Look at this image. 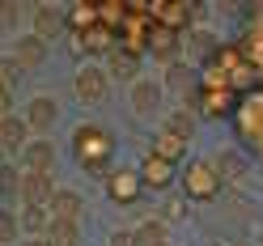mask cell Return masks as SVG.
<instances>
[{
    "label": "cell",
    "mask_w": 263,
    "mask_h": 246,
    "mask_svg": "<svg viewBox=\"0 0 263 246\" xmlns=\"http://www.w3.org/2000/svg\"><path fill=\"white\" fill-rule=\"evenodd\" d=\"M72 149H77V157H81V166H85V174H102L106 161H110V153H115V140H110L106 127L81 123L77 136H72Z\"/></svg>",
    "instance_id": "6da1fadb"
},
{
    "label": "cell",
    "mask_w": 263,
    "mask_h": 246,
    "mask_svg": "<svg viewBox=\"0 0 263 246\" xmlns=\"http://www.w3.org/2000/svg\"><path fill=\"white\" fill-rule=\"evenodd\" d=\"M183 191L191 200H217L221 191V170L212 166V161H191L183 170Z\"/></svg>",
    "instance_id": "7a4b0ae2"
},
{
    "label": "cell",
    "mask_w": 263,
    "mask_h": 246,
    "mask_svg": "<svg viewBox=\"0 0 263 246\" xmlns=\"http://www.w3.org/2000/svg\"><path fill=\"white\" fill-rule=\"evenodd\" d=\"M13 195L22 200V208H47L51 204V195H55V187H51V178L47 174H17V183H13Z\"/></svg>",
    "instance_id": "3957f363"
},
{
    "label": "cell",
    "mask_w": 263,
    "mask_h": 246,
    "mask_svg": "<svg viewBox=\"0 0 263 246\" xmlns=\"http://www.w3.org/2000/svg\"><path fill=\"white\" fill-rule=\"evenodd\" d=\"M72 85H77V102H85V106H89V102H102V98H106L110 77L98 68V64H85V68L77 72V81H72Z\"/></svg>",
    "instance_id": "277c9868"
},
{
    "label": "cell",
    "mask_w": 263,
    "mask_h": 246,
    "mask_svg": "<svg viewBox=\"0 0 263 246\" xmlns=\"http://www.w3.org/2000/svg\"><path fill=\"white\" fill-rule=\"evenodd\" d=\"M55 166V144L51 140H30L22 149V170L26 174H47Z\"/></svg>",
    "instance_id": "5b68a950"
},
{
    "label": "cell",
    "mask_w": 263,
    "mask_h": 246,
    "mask_svg": "<svg viewBox=\"0 0 263 246\" xmlns=\"http://www.w3.org/2000/svg\"><path fill=\"white\" fill-rule=\"evenodd\" d=\"M153 17H157V26H166V30H174V34H178V30H183L191 17H195V9L191 5H178V0H153Z\"/></svg>",
    "instance_id": "8992f818"
},
{
    "label": "cell",
    "mask_w": 263,
    "mask_h": 246,
    "mask_svg": "<svg viewBox=\"0 0 263 246\" xmlns=\"http://www.w3.org/2000/svg\"><path fill=\"white\" fill-rule=\"evenodd\" d=\"M55 119H60V102H55V98H30V106H26L30 132H51Z\"/></svg>",
    "instance_id": "52a82bcc"
},
{
    "label": "cell",
    "mask_w": 263,
    "mask_h": 246,
    "mask_svg": "<svg viewBox=\"0 0 263 246\" xmlns=\"http://www.w3.org/2000/svg\"><path fill=\"white\" fill-rule=\"evenodd\" d=\"M106 187H110V200H115V204H136V195H140V187H144V178H140V174H132V170H115V174L106 178Z\"/></svg>",
    "instance_id": "ba28073f"
},
{
    "label": "cell",
    "mask_w": 263,
    "mask_h": 246,
    "mask_svg": "<svg viewBox=\"0 0 263 246\" xmlns=\"http://www.w3.org/2000/svg\"><path fill=\"white\" fill-rule=\"evenodd\" d=\"M64 22H68V17H64L60 5H39V9H34V34L47 39V43L64 34Z\"/></svg>",
    "instance_id": "9c48e42d"
},
{
    "label": "cell",
    "mask_w": 263,
    "mask_h": 246,
    "mask_svg": "<svg viewBox=\"0 0 263 246\" xmlns=\"http://www.w3.org/2000/svg\"><path fill=\"white\" fill-rule=\"evenodd\" d=\"M13 60H17L22 68H39V64L47 60V39H39V34H22L17 43H13Z\"/></svg>",
    "instance_id": "30bf717a"
},
{
    "label": "cell",
    "mask_w": 263,
    "mask_h": 246,
    "mask_svg": "<svg viewBox=\"0 0 263 246\" xmlns=\"http://www.w3.org/2000/svg\"><path fill=\"white\" fill-rule=\"evenodd\" d=\"M140 72V51L136 47H115L110 51V77L115 81H136Z\"/></svg>",
    "instance_id": "8fae6325"
},
{
    "label": "cell",
    "mask_w": 263,
    "mask_h": 246,
    "mask_svg": "<svg viewBox=\"0 0 263 246\" xmlns=\"http://www.w3.org/2000/svg\"><path fill=\"white\" fill-rule=\"evenodd\" d=\"M26 132H30V123L17 119V115H5V123H0V144H5V153H22L26 149Z\"/></svg>",
    "instance_id": "7c38bea8"
},
{
    "label": "cell",
    "mask_w": 263,
    "mask_h": 246,
    "mask_svg": "<svg viewBox=\"0 0 263 246\" xmlns=\"http://www.w3.org/2000/svg\"><path fill=\"white\" fill-rule=\"evenodd\" d=\"M140 178H144V187H170V178H174V166H170L166 157H153V153H149V161H144Z\"/></svg>",
    "instance_id": "4fadbf2b"
},
{
    "label": "cell",
    "mask_w": 263,
    "mask_h": 246,
    "mask_svg": "<svg viewBox=\"0 0 263 246\" xmlns=\"http://www.w3.org/2000/svg\"><path fill=\"white\" fill-rule=\"evenodd\" d=\"M157 98H161V85H153V81H136L132 85V106H136V115H153Z\"/></svg>",
    "instance_id": "5bb4252c"
},
{
    "label": "cell",
    "mask_w": 263,
    "mask_h": 246,
    "mask_svg": "<svg viewBox=\"0 0 263 246\" xmlns=\"http://www.w3.org/2000/svg\"><path fill=\"white\" fill-rule=\"evenodd\" d=\"M47 212H51L55 221H77V212H81V195H77V191H55V195H51V204H47Z\"/></svg>",
    "instance_id": "9a60e30c"
},
{
    "label": "cell",
    "mask_w": 263,
    "mask_h": 246,
    "mask_svg": "<svg viewBox=\"0 0 263 246\" xmlns=\"http://www.w3.org/2000/svg\"><path fill=\"white\" fill-rule=\"evenodd\" d=\"M229 106H234V93L229 89H200V110L204 115L221 119V115H229Z\"/></svg>",
    "instance_id": "2e32d148"
},
{
    "label": "cell",
    "mask_w": 263,
    "mask_h": 246,
    "mask_svg": "<svg viewBox=\"0 0 263 246\" xmlns=\"http://www.w3.org/2000/svg\"><path fill=\"white\" fill-rule=\"evenodd\" d=\"M153 157H166L170 166H174V161H183V157H187V140H183V136L161 132V136L153 140Z\"/></svg>",
    "instance_id": "e0dca14e"
},
{
    "label": "cell",
    "mask_w": 263,
    "mask_h": 246,
    "mask_svg": "<svg viewBox=\"0 0 263 246\" xmlns=\"http://www.w3.org/2000/svg\"><path fill=\"white\" fill-rule=\"evenodd\" d=\"M17 217H22V229H26V234H51V221H55L47 208H22Z\"/></svg>",
    "instance_id": "ac0fdd59"
},
{
    "label": "cell",
    "mask_w": 263,
    "mask_h": 246,
    "mask_svg": "<svg viewBox=\"0 0 263 246\" xmlns=\"http://www.w3.org/2000/svg\"><path fill=\"white\" fill-rule=\"evenodd\" d=\"M174 43H178L174 30H166V26H157V22H153V34H149V47H153V51L170 60V55H174Z\"/></svg>",
    "instance_id": "d6986e66"
},
{
    "label": "cell",
    "mask_w": 263,
    "mask_h": 246,
    "mask_svg": "<svg viewBox=\"0 0 263 246\" xmlns=\"http://www.w3.org/2000/svg\"><path fill=\"white\" fill-rule=\"evenodd\" d=\"M212 166L221 170V178H242V170H246V166H242V157H238L234 149H221L217 157H212Z\"/></svg>",
    "instance_id": "ffe728a7"
},
{
    "label": "cell",
    "mask_w": 263,
    "mask_h": 246,
    "mask_svg": "<svg viewBox=\"0 0 263 246\" xmlns=\"http://www.w3.org/2000/svg\"><path fill=\"white\" fill-rule=\"evenodd\" d=\"M77 221H51V234H47L51 246H77Z\"/></svg>",
    "instance_id": "44dd1931"
},
{
    "label": "cell",
    "mask_w": 263,
    "mask_h": 246,
    "mask_svg": "<svg viewBox=\"0 0 263 246\" xmlns=\"http://www.w3.org/2000/svg\"><path fill=\"white\" fill-rule=\"evenodd\" d=\"M166 132L187 140V136L195 132V119H191V110H174V115H166Z\"/></svg>",
    "instance_id": "7402d4cb"
},
{
    "label": "cell",
    "mask_w": 263,
    "mask_h": 246,
    "mask_svg": "<svg viewBox=\"0 0 263 246\" xmlns=\"http://www.w3.org/2000/svg\"><path fill=\"white\" fill-rule=\"evenodd\" d=\"M136 242H140V246H166V225H161V221L140 225V229H136Z\"/></svg>",
    "instance_id": "603a6c76"
},
{
    "label": "cell",
    "mask_w": 263,
    "mask_h": 246,
    "mask_svg": "<svg viewBox=\"0 0 263 246\" xmlns=\"http://www.w3.org/2000/svg\"><path fill=\"white\" fill-rule=\"evenodd\" d=\"M98 17H102V26L115 30V22L127 17V5H119V0H110V5H98Z\"/></svg>",
    "instance_id": "cb8c5ba5"
},
{
    "label": "cell",
    "mask_w": 263,
    "mask_h": 246,
    "mask_svg": "<svg viewBox=\"0 0 263 246\" xmlns=\"http://www.w3.org/2000/svg\"><path fill=\"white\" fill-rule=\"evenodd\" d=\"M17 229H22V217H17V212H5V221H0V238L13 242V238H17Z\"/></svg>",
    "instance_id": "d4e9b609"
},
{
    "label": "cell",
    "mask_w": 263,
    "mask_h": 246,
    "mask_svg": "<svg viewBox=\"0 0 263 246\" xmlns=\"http://www.w3.org/2000/svg\"><path fill=\"white\" fill-rule=\"evenodd\" d=\"M110 246H140V242H136V234H115Z\"/></svg>",
    "instance_id": "484cf974"
},
{
    "label": "cell",
    "mask_w": 263,
    "mask_h": 246,
    "mask_svg": "<svg viewBox=\"0 0 263 246\" xmlns=\"http://www.w3.org/2000/svg\"><path fill=\"white\" fill-rule=\"evenodd\" d=\"M17 13H22V5H5V26L17 22Z\"/></svg>",
    "instance_id": "4316f807"
},
{
    "label": "cell",
    "mask_w": 263,
    "mask_h": 246,
    "mask_svg": "<svg viewBox=\"0 0 263 246\" xmlns=\"http://www.w3.org/2000/svg\"><path fill=\"white\" fill-rule=\"evenodd\" d=\"M26 246H51V242H47V238H30Z\"/></svg>",
    "instance_id": "83f0119b"
}]
</instances>
